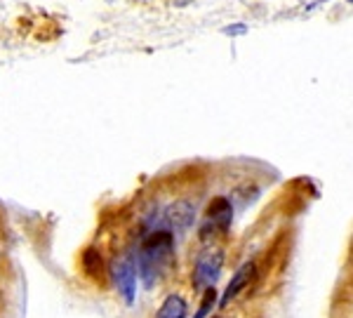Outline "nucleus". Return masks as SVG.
I'll use <instances>...</instances> for the list:
<instances>
[{"label": "nucleus", "instance_id": "f257e3e1", "mask_svg": "<svg viewBox=\"0 0 353 318\" xmlns=\"http://www.w3.org/2000/svg\"><path fill=\"white\" fill-rule=\"evenodd\" d=\"M174 257V236L172 231H153L149 238L139 246L137 255V274L146 283V288H153L156 281L168 271L170 262Z\"/></svg>", "mask_w": 353, "mask_h": 318}, {"label": "nucleus", "instance_id": "f03ea898", "mask_svg": "<svg viewBox=\"0 0 353 318\" xmlns=\"http://www.w3.org/2000/svg\"><path fill=\"white\" fill-rule=\"evenodd\" d=\"M221 266H224V252L217 246H208L198 255L196 266H193V286L196 290H210L214 288V281L221 274Z\"/></svg>", "mask_w": 353, "mask_h": 318}, {"label": "nucleus", "instance_id": "7ed1b4c3", "mask_svg": "<svg viewBox=\"0 0 353 318\" xmlns=\"http://www.w3.org/2000/svg\"><path fill=\"white\" fill-rule=\"evenodd\" d=\"M113 283H116L118 292L123 295V299L128 304H134L137 297V262H134V255H125V257H118L113 262Z\"/></svg>", "mask_w": 353, "mask_h": 318}, {"label": "nucleus", "instance_id": "20e7f679", "mask_svg": "<svg viewBox=\"0 0 353 318\" xmlns=\"http://www.w3.org/2000/svg\"><path fill=\"white\" fill-rule=\"evenodd\" d=\"M257 278V262H245L241 269L233 274V278H231V283L226 286V290H224V295H221V299H219V306L224 309V306H229L233 299L241 295L245 288H250V283Z\"/></svg>", "mask_w": 353, "mask_h": 318}, {"label": "nucleus", "instance_id": "39448f33", "mask_svg": "<svg viewBox=\"0 0 353 318\" xmlns=\"http://www.w3.org/2000/svg\"><path fill=\"white\" fill-rule=\"evenodd\" d=\"M231 217H233L231 203L226 198H214L208 208V224H205L203 234H208V231H212V236L224 234L231 224Z\"/></svg>", "mask_w": 353, "mask_h": 318}, {"label": "nucleus", "instance_id": "423d86ee", "mask_svg": "<svg viewBox=\"0 0 353 318\" xmlns=\"http://www.w3.org/2000/svg\"><path fill=\"white\" fill-rule=\"evenodd\" d=\"M193 219H196V210L186 201L172 203L168 208V212H165V221H168V226L172 231H186L193 224Z\"/></svg>", "mask_w": 353, "mask_h": 318}, {"label": "nucleus", "instance_id": "0eeeda50", "mask_svg": "<svg viewBox=\"0 0 353 318\" xmlns=\"http://www.w3.org/2000/svg\"><path fill=\"white\" fill-rule=\"evenodd\" d=\"M83 271L92 278L94 283L104 281L106 278V264H104V257L97 248H88L83 252Z\"/></svg>", "mask_w": 353, "mask_h": 318}, {"label": "nucleus", "instance_id": "6e6552de", "mask_svg": "<svg viewBox=\"0 0 353 318\" xmlns=\"http://www.w3.org/2000/svg\"><path fill=\"white\" fill-rule=\"evenodd\" d=\"M186 314H189V306H186L184 297L170 295L161 304V309L156 311V318H186Z\"/></svg>", "mask_w": 353, "mask_h": 318}, {"label": "nucleus", "instance_id": "1a4fd4ad", "mask_svg": "<svg viewBox=\"0 0 353 318\" xmlns=\"http://www.w3.org/2000/svg\"><path fill=\"white\" fill-rule=\"evenodd\" d=\"M214 302H217V292H214V288H210V290L203 292V302H201V309L196 311V316L193 318H205L210 314V309L214 306Z\"/></svg>", "mask_w": 353, "mask_h": 318}, {"label": "nucleus", "instance_id": "9d476101", "mask_svg": "<svg viewBox=\"0 0 353 318\" xmlns=\"http://www.w3.org/2000/svg\"><path fill=\"white\" fill-rule=\"evenodd\" d=\"M210 318H212V316H210ZM214 318H219V316H214Z\"/></svg>", "mask_w": 353, "mask_h": 318}]
</instances>
